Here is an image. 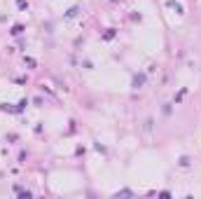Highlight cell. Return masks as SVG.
<instances>
[{"mask_svg":"<svg viewBox=\"0 0 201 199\" xmlns=\"http://www.w3.org/2000/svg\"><path fill=\"white\" fill-rule=\"evenodd\" d=\"M24 61H26V66H28V68H35V59H31V56H26Z\"/></svg>","mask_w":201,"mask_h":199,"instance_id":"5b68a950","label":"cell"},{"mask_svg":"<svg viewBox=\"0 0 201 199\" xmlns=\"http://www.w3.org/2000/svg\"><path fill=\"white\" fill-rule=\"evenodd\" d=\"M21 33H24V26L21 24H14L12 26V35H21Z\"/></svg>","mask_w":201,"mask_h":199,"instance_id":"3957f363","label":"cell"},{"mask_svg":"<svg viewBox=\"0 0 201 199\" xmlns=\"http://www.w3.org/2000/svg\"><path fill=\"white\" fill-rule=\"evenodd\" d=\"M17 7L19 9H28V0H17Z\"/></svg>","mask_w":201,"mask_h":199,"instance_id":"277c9868","label":"cell"},{"mask_svg":"<svg viewBox=\"0 0 201 199\" xmlns=\"http://www.w3.org/2000/svg\"><path fill=\"white\" fill-rule=\"evenodd\" d=\"M143 84H145V73H140V75L133 77V89H140Z\"/></svg>","mask_w":201,"mask_h":199,"instance_id":"6da1fadb","label":"cell"},{"mask_svg":"<svg viewBox=\"0 0 201 199\" xmlns=\"http://www.w3.org/2000/svg\"><path fill=\"white\" fill-rule=\"evenodd\" d=\"M115 35H117V31H115V28H108V31L103 33V40H112Z\"/></svg>","mask_w":201,"mask_h":199,"instance_id":"7a4b0ae2","label":"cell"}]
</instances>
